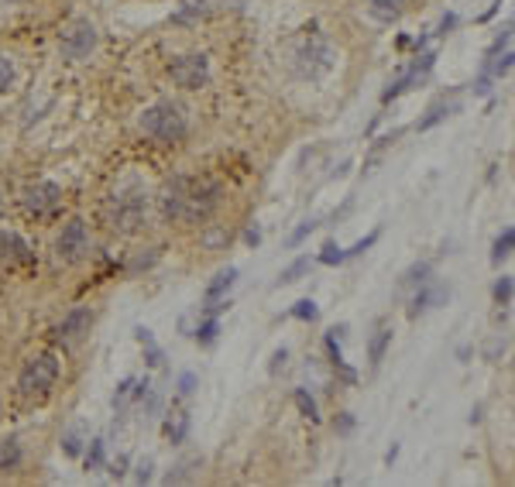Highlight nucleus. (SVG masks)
I'll return each instance as SVG.
<instances>
[{
    "label": "nucleus",
    "instance_id": "1a4fd4ad",
    "mask_svg": "<svg viewBox=\"0 0 515 487\" xmlns=\"http://www.w3.org/2000/svg\"><path fill=\"white\" fill-rule=\"evenodd\" d=\"M62 206V186L59 182H38L31 189H24V209L31 216H48Z\"/></svg>",
    "mask_w": 515,
    "mask_h": 487
},
{
    "label": "nucleus",
    "instance_id": "9d476101",
    "mask_svg": "<svg viewBox=\"0 0 515 487\" xmlns=\"http://www.w3.org/2000/svg\"><path fill=\"white\" fill-rule=\"evenodd\" d=\"M0 261L3 265H31V244L17 233V230H0Z\"/></svg>",
    "mask_w": 515,
    "mask_h": 487
},
{
    "label": "nucleus",
    "instance_id": "39448f33",
    "mask_svg": "<svg viewBox=\"0 0 515 487\" xmlns=\"http://www.w3.org/2000/svg\"><path fill=\"white\" fill-rule=\"evenodd\" d=\"M97 41H100V35H97L93 21H86V17H76V21H69V24L59 31V48H62V55L73 59V62L90 59V52L97 48Z\"/></svg>",
    "mask_w": 515,
    "mask_h": 487
},
{
    "label": "nucleus",
    "instance_id": "4be33fe9",
    "mask_svg": "<svg viewBox=\"0 0 515 487\" xmlns=\"http://www.w3.org/2000/svg\"><path fill=\"white\" fill-rule=\"evenodd\" d=\"M429 271H433V268H429V261H419V265H412L409 271L402 275V282H399V285H402V289H415V285L429 282Z\"/></svg>",
    "mask_w": 515,
    "mask_h": 487
},
{
    "label": "nucleus",
    "instance_id": "0eeeda50",
    "mask_svg": "<svg viewBox=\"0 0 515 487\" xmlns=\"http://www.w3.org/2000/svg\"><path fill=\"white\" fill-rule=\"evenodd\" d=\"M169 76H172V83L182 86V90H203L206 83H209V59H206L203 52L179 55V59H172Z\"/></svg>",
    "mask_w": 515,
    "mask_h": 487
},
{
    "label": "nucleus",
    "instance_id": "ddd939ff",
    "mask_svg": "<svg viewBox=\"0 0 515 487\" xmlns=\"http://www.w3.org/2000/svg\"><path fill=\"white\" fill-rule=\"evenodd\" d=\"M388 343H392V326H388V323H378L375 333H371V343H368V361H371V367H378V364L385 361Z\"/></svg>",
    "mask_w": 515,
    "mask_h": 487
},
{
    "label": "nucleus",
    "instance_id": "6ab92c4d",
    "mask_svg": "<svg viewBox=\"0 0 515 487\" xmlns=\"http://www.w3.org/2000/svg\"><path fill=\"white\" fill-rule=\"evenodd\" d=\"M21 460H24L21 443H17V439H3V443H0V470H17Z\"/></svg>",
    "mask_w": 515,
    "mask_h": 487
},
{
    "label": "nucleus",
    "instance_id": "f704fd0d",
    "mask_svg": "<svg viewBox=\"0 0 515 487\" xmlns=\"http://www.w3.org/2000/svg\"><path fill=\"white\" fill-rule=\"evenodd\" d=\"M333 429H337L340 436H347V432L354 429V415H350V412H344V415H340V419L333 422Z\"/></svg>",
    "mask_w": 515,
    "mask_h": 487
},
{
    "label": "nucleus",
    "instance_id": "2f4dec72",
    "mask_svg": "<svg viewBox=\"0 0 515 487\" xmlns=\"http://www.w3.org/2000/svg\"><path fill=\"white\" fill-rule=\"evenodd\" d=\"M312 230H316V220H306V223H303V227H299V230H296V233L289 237V247H299V244L306 240V237L312 233Z\"/></svg>",
    "mask_w": 515,
    "mask_h": 487
},
{
    "label": "nucleus",
    "instance_id": "cd10ccee",
    "mask_svg": "<svg viewBox=\"0 0 515 487\" xmlns=\"http://www.w3.org/2000/svg\"><path fill=\"white\" fill-rule=\"evenodd\" d=\"M103 439H93L90 450H86V470H103Z\"/></svg>",
    "mask_w": 515,
    "mask_h": 487
},
{
    "label": "nucleus",
    "instance_id": "dca6fc26",
    "mask_svg": "<svg viewBox=\"0 0 515 487\" xmlns=\"http://www.w3.org/2000/svg\"><path fill=\"white\" fill-rule=\"evenodd\" d=\"M234 282H237V268H223V271H216V275H213V282L206 285V302L223 298V295L234 289Z\"/></svg>",
    "mask_w": 515,
    "mask_h": 487
},
{
    "label": "nucleus",
    "instance_id": "6e6552de",
    "mask_svg": "<svg viewBox=\"0 0 515 487\" xmlns=\"http://www.w3.org/2000/svg\"><path fill=\"white\" fill-rule=\"evenodd\" d=\"M86 251H90V233H86V223L76 216V220H69L62 227V233L55 240V254H59V261L76 265V261L86 258Z\"/></svg>",
    "mask_w": 515,
    "mask_h": 487
},
{
    "label": "nucleus",
    "instance_id": "79ce46f5",
    "mask_svg": "<svg viewBox=\"0 0 515 487\" xmlns=\"http://www.w3.org/2000/svg\"><path fill=\"white\" fill-rule=\"evenodd\" d=\"M138 481L144 484V481H151V460H144L141 467H138Z\"/></svg>",
    "mask_w": 515,
    "mask_h": 487
},
{
    "label": "nucleus",
    "instance_id": "c03bdc74",
    "mask_svg": "<svg viewBox=\"0 0 515 487\" xmlns=\"http://www.w3.org/2000/svg\"><path fill=\"white\" fill-rule=\"evenodd\" d=\"M395 460H399V446H392V450L385 453V464H395Z\"/></svg>",
    "mask_w": 515,
    "mask_h": 487
},
{
    "label": "nucleus",
    "instance_id": "20e7f679",
    "mask_svg": "<svg viewBox=\"0 0 515 487\" xmlns=\"http://www.w3.org/2000/svg\"><path fill=\"white\" fill-rule=\"evenodd\" d=\"M55 378H59V361H55V354H35V357L24 361V367H21V374H17V391H21L24 398H41V394L52 391Z\"/></svg>",
    "mask_w": 515,
    "mask_h": 487
},
{
    "label": "nucleus",
    "instance_id": "412c9836",
    "mask_svg": "<svg viewBox=\"0 0 515 487\" xmlns=\"http://www.w3.org/2000/svg\"><path fill=\"white\" fill-rule=\"evenodd\" d=\"M186 432H189V415H186V412H176V415L165 422V436H169L172 443H182Z\"/></svg>",
    "mask_w": 515,
    "mask_h": 487
},
{
    "label": "nucleus",
    "instance_id": "473e14b6",
    "mask_svg": "<svg viewBox=\"0 0 515 487\" xmlns=\"http://www.w3.org/2000/svg\"><path fill=\"white\" fill-rule=\"evenodd\" d=\"M375 240H378V230H375V233H368L364 240H357V244H354V247L347 251V258H357V254H364L368 247H375Z\"/></svg>",
    "mask_w": 515,
    "mask_h": 487
},
{
    "label": "nucleus",
    "instance_id": "a19ab883",
    "mask_svg": "<svg viewBox=\"0 0 515 487\" xmlns=\"http://www.w3.org/2000/svg\"><path fill=\"white\" fill-rule=\"evenodd\" d=\"M244 240H247L251 247H258V244H261V230H258V227H251V230L244 233Z\"/></svg>",
    "mask_w": 515,
    "mask_h": 487
},
{
    "label": "nucleus",
    "instance_id": "2eb2a0df",
    "mask_svg": "<svg viewBox=\"0 0 515 487\" xmlns=\"http://www.w3.org/2000/svg\"><path fill=\"white\" fill-rule=\"evenodd\" d=\"M457 110H460V103H457V99H450V103H447V99H440V103H433V106L426 110V117H422L415 127H419V131H429V127H436L440 120H447V117H450V113H457Z\"/></svg>",
    "mask_w": 515,
    "mask_h": 487
},
{
    "label": "nucleus",
    "instance_id": "4468645a",
    "mask_svg": "<svg viewBox=\"0 0 515 487\" xmlns=\"http://www.w3.org/2000/svg\"><path fill=\"white\" fill-rule=\"evenodd\" d=\"M447 298L443 289H429V282H422L419 285V292L412 295V309H409V319H415L419 312H426V309H433V305H440Z\"/></svg>",
    "mask_w": 515,
    "mask_h": 487
},
{
    "label": "nucleus",
    "instance_id": "9b49d317",
    "mask_svg": "<svg viewBox=\"0 0 515 487\" xmlns=\"http://www.w3.org/2000/svg\"><path fill=\"white\" fill-rule=\"evenodd\" d=\"M90 323H93V312L90 309H73L59 326H55V340L59 343H76V340H83V333H90Z\"/></svg>",
    "mask_w": 515,
    "mask_h": 487
},
{
    "label": "nucleus",
    "instance_id": "aec40b11",
    "mask_svg": "<svg viewBox=\"0 0 515 487\" xmlns=\"http://www.w3.org/2000/svg\"><path fill=\"white\" fill-rule=\"evenodd\" d=\"M512 247H515V230H512V227H505V230L498 233L495 247H491V261H495V265H502V261L512 254Z\"/></svg>",
    "mask_w": 515,
    "mask_h": 487
},
{
    "label": "nucleus",
    "instance_id": "7c9ffc66",
    "mask_svg": "<svg viewBox=\"0 0 515 487\" xmlns=\"http://www.w3.org/2000/svg\"><path fill=\"white\" fill-rule=\"evenodd\" d=\"M10 83H14V62L7 55H0V93H7Z\"/></svg>",
    "mask_w": 515,
    "mask_h": 487
},
{
    "label": "nucleus",
    "instance_id": "37998d69",
    "mask_svg": "<svg viewBox=\"0 0 515 487\" xmlns=\"http://www.w3.org/2000/svg\"><path fill=\"white\" fill-rule=\"evenodd\" d=\"M124 467H127V460H124V457H120V460H117V464H113V470H110V474H113V477H120V474H124Z\"/></svg>",
    "mask_w": 515,
    "mask_h": 487
},
{
    "label": "nucleus",
    "instance_id": "f257e3e1",
    "mask_svg": "<svg viewBox=\"0 0 515 487\" xmlns=\"http://www.w3.org/2000/svg\"><path fill=\"white\" fill-rule=\"evenodd\" d=\"M223 199V186L213 179H193V175H176L165 182L158 195V209L165 220L176 223H200L206 220Z\"/></svg>",
    "mask_w": 515,
    "mask_h": 487
},
{
    "label": "nucleus",
    "instance_id": "e433bc0d",
    "mask_svg": "<svg viewBox=\"0 0 515 487\" xmlns=\"http://www.w3.org/2000/svg\"><path fill=\"white\" fill-rule=\"evenodd\" d=\"M285 361H289V350H285V347L275 350V357H272V374H279V371L285 367Z\"/></svg>",
    "mask_w": 515,
    "mask_h": 487
},
{
    "label": "nucleus",
    "instance_id": "ea45409f",
    "mask_svg": "<svg viewBox=\"0 0 515 487\" xmlns=\"http://www.w3.org/2000/svg\"><path fill=\"white\" fill-rule=\"evenodd\" d=\"M453 24H457V17H453V14H447V17L440 21V31H436V35H450V31H453Z\"/></svg>",
    "mask_w": 515,
    "mask_h": 487
},
{
    "label": "nucleus",
    "instance_id": "c9c22d12",
    "mask_svg": "<svg viewBox=\"0 0 515 487\" xmlns=\"http://www.w3.org/2000/svg\"><path fill=\"white\" fill-rule=\"evenodd\" d=\"M193 391H196V374L186 371V374L179 378V394H193Z\"/></svg>",
    "mask_w": 515,
    "mask_h": 487
},
{
    "label": "nucleus",
    "instance_id": "bb28decb",
    "mask_svg": "<svg viewBox=\"0 0 515 487\" xmlns=\"http://www.w3.org/2000/svg\"><path fill=\"white\" fill-rule=\"evenodd\" d=\"M292 316H296V319H303V323H312V319L319 316V309H316V302H312V298H299V302L292 305Z\"/></svg>",
    "mask_w": 515,
    "mask_h": 487
},
{
    "label": "nucleus",
    "instance_id": "4c0bfd02",
    "mask_svg": "<svg viewBox=\"0 0 515 487\" xmlns=\"http://www.w3.org/2000/svg\"><path fill=\"white\" fill-rule=\"evenodd\" d=\"M62 450H66V457H79V436H66Z\"/></svg>",
    "mask_w": 515,
    "mask_h": 487
},
{
    "label": "nucleus",
    "instance_id": "f3484780",
    "mask_svg": "<svg viewBox=\"0 0 515 487\" xmlns=\"http://www.w3.org/2000/svg\"><path fill=\"white\" fill-rule=\"evenodd\" d=\"M206 7H209V0H179V10L172 14V21L176 24H193L206 14Z\"/></svg>",
    "mask_w": 515,
    "mask_h": 487
},
{
    "label": "nucleus",
    "instance_id": "b1692460",
    "mask_svg": "<svg viewBox=\"0 0 515 487\" xmlns=\"http://www.w3.org/2000/svg\"><path fill=\"white\" fill-rule=\"evenodd\" d=\"M306 271H309V258H299L296 265H289V268L279 275V285H292V282H299Z\"/></svg>",
    "mask_w": 515,
    "mask_h": 487
},
{
    "label": "nucleus",
    "instance_id": "393cba45",
    "mask_svg": "<svg viewBox=\"0 0 515 487\" xmlns=\"http://www.w3.org/2000/svg\"><path fill=\"white\" fill-rule=\"evenodd\" d=\"M316 261H319V265H330V268H333V265H344V261H347V251H344V247H337V244L330 240V244H326V247L319 251V258H316Z\"/></svg>",
    "mask_w": 515,
    "mask_h": 487
},
{
    "label": "nucleus",
    "instance_id": "423d86ee",
    "mask_svg": "<svg viewBox=\"0 0 515 487\" xmlns=\"http://www.w3.org/2000/svg\"><path fill=\"white\" fill-rule=\"evenodd\" d=\"M330 69H333V48H330L319 35L306 38V41L299 45V52H296V73H299L303 79H319V76L330 73Z\"/></svg>",
    "mask_w": 515,
    "mask_h": 487
},
{
    "label": "nucleus",
    "instance_id": "f03ea898",
    "mask_svg": "<svg viewBox=\"0 0 515 487\" xmlns=\"http://www.w3.org/2000/svg\"><path fill=\"white\" fill-rule=\"evenodd\" d=\"M141 131L151 137V141H162V144H176L189 134V120H186V110L172 99H162L155 106H148L141 113Z\"/></svg>",
    "mask_w": 515,
    "mask_h": 487
},
{
    "label": "nucleus",
    "instance_id": "72a5a7b5",
    "mask_svg": "<svg viewBox=\"0 0 515 487\" xmlns=\"http://www.w3.org/2000/svg\"><path fill=\"white\" fill-rule=\"evenodd\" d=\"M151 261H155V251H151V254H141V258H134V261L127 265V271L134 275V271H141V268H151Z\"/></svg>",
    "mask_w": 515,
    "mask_h": 487
},
{
    "label": "nucleus",
    "instance_id": "a878e982",
    "mask_svg": "<svg viewBox=\"0 0 515 487\" xmlns=\"http://www.w3.org/2000/svg\"><path fill=\"white\" fill-rule=\"evenodd\" d=\"M296 405H299V412L306 415L309 422H316L319 415H316V401H312V394L306 388H296Z\"/></svg>",
    "mask_w": 515,
    "mask_h": 487
},
{
    "label": "nucleus",
    "instance_id": "7ed1b4c3",
    "mask_svg": "<svg viewBox=\"0 0 515 487\" xmlns=\"http://www.w3.org/2000/svg\"><path fill=\"white\" fill-rule=\"evenodd\" d=\"M144 213H148V193L144 189H131V193H113L106 202V223L110 230L117 233H134L141 230L144 223Z\"/></svg>",
    "mask_w": 515,
    "mask_h": 487
},
{
    "label": "nucleus",
    "instance_id": "c85d7f7f",
    "mask_svg": "<svg viewBox=\"0 0 515 487\" xmlns=\"http://www.w3.org/2000/svg\"><path fill=\"white\" fill-rule=\"evenodd\" d=\"M495 302L498 305H512V275H502L495 282Z\"/></svg>",
    "mask_w": 515,
    "mask_h": 487
},
{
    "label": "nucleus",
    "instance_id": "a211bd4d",
    "mask_svg": "<svg viewBox=\"0 0 515 487\" xmlns=\"http://www.w3.org/2000/svg\"><path fill=\"white\" fill-rule=\"evenodd\" d=\"M134 336H138V343L144 347V354H148V364H151V367H162V364H165V354H162V347L155 343V336H151V330H144V326H138V330H134Z\"/></svg>",
    "mask_w": 515,
    "mask_h": 487
},
{
    "label": "nucleus",
    "instance_id": "c756f323",
    "mask_svg": "<svg viewBox=\"0 0 515 487\" xmlns=\"http://www.w3.org/2000/svg\"><path fill=\"white\" fill-rule=\"evenodd\" d=\"M323 347H326V354H330V364H333V367H340V364H344V354H340V347H337V333H333V330L326 333Z\"/></svg>",
    "mask_w": 515,
    "mask_h": 487
},
{
    "label": "nucleus",
    "instance_id": "58836bf2",
    "mask_svg": "<svg viewBox=\"0 0 515 487\" xmlns=\"http://www.w3.org/2000/svg\"><path fill=\"white\" fill-rule=\"evenodd\" d=\"M509 69H512V52H505V55H502V62H495V69H491V73H495V76H505Z\"/></svg>",
    "mask_w": 515,
    "mask_h": 487
},
{
    "label": "nucleus",
    "instance_id": "f8f14e48",
    "mask_svg": "<svg viewBox=\"0 0 515 487\" xmlns=\"http://www.w3.org/2000/svg\"><path fill=\"white\" fill-rule=\"evenodd\" d=\"M406 10V0H368V14L378 24H395Z\"/></svg>",
    "mask_w": 515,
    "mask_h": 487
},
{
    "label": "nucleus",
    "instance_id": "5701e85b",
    "mask_svg": "<svg viewBox=\"0 0 515 487\" xmlns=\"http://www.w3.org/2000/svg\"><path fill=\"white\" fill-rule=\"evenodd\" d=\"M216 333H220V323H216V316H206L203 323L196 326V340H200L203 347H209V343L216 340Z\"/></svg>",
    "mask_w": 515,
    "mask_h": 487
}]
</instances>
